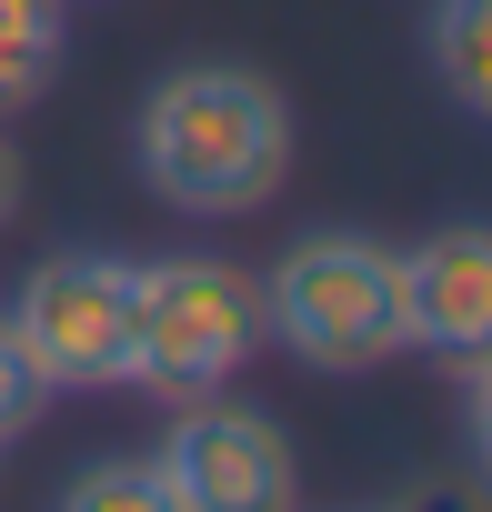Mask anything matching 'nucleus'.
Returning a JSON list of instances; mask_svg holds the SVG:
<instances>
[{"label": "nucleus", "instance_id": "nucleus-1", "mask_svg": "<svg viewBox=\"0 0 492 512\" xmlns=\"http://www.w3.org/2000/svg\"><path fill=\"white\" fill-rule=\"evenodd\" d=\"M282 171H292V111L262 71L201 61L141 101V181L171 211H201V221L262 211L282 191Z\"/></svg>", "mask_w": 492, "mask_h": 512}, {"label": "nucleus", "instance_id": "nucleus-2", "mask_svg": "<svg viewBox=\"0 0 492 512\" xmlns=\"http://www.w3.org/2000/svg\"><path fill=\"white\" fill-rule=\"evenodd\" d=\"M262 332H282L312 372H382L392 352H412L402 251H382L362 231L292 241L282 262H272V282H262Z\"/></svg>", "mask_w": 492, "mask_h": 512}, {"label": "nucleus", "instance_id": "nucleus-3", "mask_svg": "<svg viewBox=\"0 0 492 512\" xmlns=\"http://www.w3.org/2000/svg\"><path fill=\"white\" fill-rule=\"evenodd\" d=\"M11 332L51 392H121L141 382V262L61 251L11 302Z\"/></svg>", "mask_w": 492, "mask_h": 512}, {"label": "nucleus", "instance_id": "nucleus-4", "mask_svg": "<svg viewBox=\"0 0 492 512\" xmlns=\"http://www.w3.org/2000/svg\"><path fill=\"white\" fill-rule=\"evenodd\" d=\"M262 342V292L241 282L231 262H141V382L161 402H201L221 392Z\"/></svg>", "mask_w": 492, "mask_h": 512}, {"label": "nucleus", "instance_id": "nucleus-5", "mask_svg": "<svg viewBox=\"0 0 492 512\" xmlns=\"http://www.w3.org/2000/svg\"><path fill=\"white\" fill-rule=\"evenodd\" d=\"M151 472H161L171 512H302V462H292L282 422L241 412L221 392L181 402V422H171Z\"/></svg>", "mask_w": 492, "mask_h": 512}, {"label": "nucleus", "instance_id": "nucleus-6", "mask_svg": "<svg viewBox=\"0 0 492 512\" xmlns=\"http://www.w3.org/2000/svg\"><path fill=\"white\" fill-rule=\"evenodd\" d=\"M402 322H412V342L462 352V362L492 342V231L452 221L422 251H402Z\"/></svg>", "mask_w": 492, "mask_h": 512}, {"label": "nucleus", "instance_id": "nucleus-7", "mask_svg": "<svg viewBox=\"0 0 492 512\" xmlns=\"http://www.w3.org/2000/svg\"><path fill=\"white\" fill-rule=\"evenodd\" d=\"M61 41H71V0H0V111L51 91Z\"/></svg>", "mask_w": 492, "mask_h": 512}, {"label": "nucleus", "instance_id": "nucleus-8", "mask_svg": "<svg viewBox=\"0 0 492 512\" xmlns=\"http://www.w3.org/2000/svg\"><path fill=\"white\" fill-rule=\"evenodd\" d=\"M432 71L462 111L492 101V0H442L432 11Z\"/></svg>", "mask_w": 492, "mask_h": 512}, {"label": "nucleus", "instance_id": "nucleus-9", "mask_svg": "<svg viewBox=\"0 0 492 512\" xmlns=\"http://www.w3.org/2000/svg\"><path fill=\"white\" fill-rule=\"evenodd\" d=\"M61 512H171V492H161L151 462H91V472L61 492Z\"/></svg>", "mask_w": 492, "mask_h": 512}, {"label": "nucleus", "instance_id": "nucleus-10", "mask_svg": "<svg viewBox=\"0 0 492 512\" xmlns=\"http://www.w3.org/2000/svg\"><path fill=\"white\" fill-rule=\"evenodd\" d=\"M41 402H51V382L31 372V352H21L11 312H0V442H11V432H31V422H41Z\"/></svg>", "mask_w": 492, "mask_h": 512}, {"label": "nucleus", "instance_id": "nucleus-11", "mask_svg": "<svg viewBox=\"0 0 492 512\" xmlns=\"http://www.w3.org/2000/svg\"><path fill=\"white\" fill-rule=\"evenodd\" d=\"M11 211H21V161H11V141H0V231H11Z\"/></svg>", "mask_w": 492, "mask_h": 512}, {"label": "nucleus", "instance_id": "nucleus-12", "mask_svg": "<svg viewBox=\"0 0 492 512\" xmlns=\"http://www.w3.org/2000/svg\"><path fill=\"white\" fill-rule=\"evenodd\" d=\"M422 512H452V502H422Z\"/></svg>", "mask_w": 492, "mask_h": 512}]
</instances>
